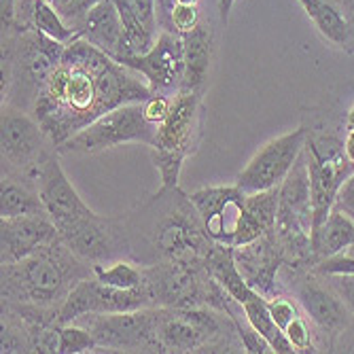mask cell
Wrapping results in <instances>:
<instances>
[{
    "mask_svg": "<svg viewBox=\"0 0 354 354\" xmlns=\"http://www.w3.org/2000/svg\"><path fill=\"white\" fill-rule=\"evenodd\" d=\"M119 64L145 77L153 93L174 95L183 87L185 75V47L183 39L174 32L162 30L155 45L142 55H127Z\"/></svg>",
    "mask_w": 354,
    "mask_h": 354,
    "instance_id": "obj_11",
    "label": "cell"
},
{
    "mask_svg": "<svg viewBox=\"0 0 354 354\" xmlns=\"http://www.w3.org/2000/svg\"><path fill=\"white\" fill-rule=\"evenodd\" d=\"M59 238L49 214L0 218V263H15Z\"/></svg>",
    "mask_w": 354,
    "mask_h": 354,
    "instance_id": "obj_16",
    "label": "cell"
},
{
    "mask_svg": "<svg viewBox=\"0 0 354 354\" xmlns=\"http://www.w3.org/2000/svg\"><path fill=\"white\" fill-rule=\"evenodd\" d=\"M187 155L180 151H168V149H151V162L162 178V189H174L178 187L180 170Z\"/></svg>",
    "mask_w": 354,
    "mask_h": 354,
    "instance_id": "obj_29",
    "label": "cell"
},
{
    "mask_svg": "<svg viewBox=\"0 0 354 354\" xmlns=\"http://www.w3.org/2000/svg\"><path fill=\"white\" fill-rule=\"evenodd\" d=\"M185 47V75L180 91H196L202 93L208 81L210 62L214 55V28L210 21L202 19L191 32L180 37Z\"/></svg>",
    "mask_w": 354,
    "mask_h": 354,
    "instance_id": "obj_18",
    "label": "cell"
},
{
    "mask_svg": "<svg viewBox=\"0 0 354 354\" xmlns=\"http://www.w3.org/2000/svg\"><path fill=\"white\" fill-rule=\"evenodd\" d=\"M350 248H354V218L333 206L327 221L316 232H312L314 257L316 261H320L337 252H348Z\"/></svg>",
    "mask_w": 354,
    "mask_h": 354,
    "instance_id": "obj_22",
    "label": "cell"
},
{
    "mask_svg": "<svg viewBox=\"0 0 354 354\" xmlns=\"http://www.w3.org/2000/svg\"><path fill=\"white\" fill-rule=\"evenodd\" d=\"M57 155L59 151L55 147L43 157L37 172V189L49 218L55 223V227H62V225H66L83 214H89L93 210L81 200L77 189L68 180L66 172L62 170Z\"/></svg>",
    "mask_w": 354,
    "mask_h": 354,
    "instance_id": "obj_13",
    "label": "cell"
},
{
    "mask_svg": "<svg viewBox=\"0 0 354 354\" xmlns=\"http://www.w3.org/2000/svg\"><path fill=\"white\" fill-rule=\"evenodd\" d=\"M268 308H270V314L274 318V323L278 325V329L284 333V329L293 323V320L299 316V310L295 306V301L286 299V297H270L268 299Z\"/></svg>",
    "mask_w": 354,
    "mask_h": 354,
    "instance_id": "obj_33",
    "label": "cell"
},
{
    "mask_svg": "<svg viewBox=\"0 0 354 354\" xmlns=\"http://www.w3.org/2000/svg\"><path fill=\"white\" fill-rule=\"evenodd\" d=\"M89 350H98V342L79 323H68L62 325V344H59V354H81Z\"/></svg>",
    "mask_w": 354,
    "mask_h": 354,
    "instance_id": "obj_30",
    "label": "cell"
},
{
    "mask_svg": "<svg viewBox=\"0 0 354 354\" xmlns=\"http://www.w3.org/2000/svg\"><path fill=\"white\" fill-rule=\"evenodd\" d=\"M57 232L79 259L87 261L91 268L130 257V236L123 216L89 212L62 225Z\"/></svg>",
    "mask_w": 354,
    "mask_h": 354,
    "instance_id": "obj_6",
    "label": "cell"
},
{
    "mask_svg": "<svg viewBox=\"0 0 354 354\" xmlns=\"http://www.w3.org/2000/svg\"><path fill=\"white\" fill-rule=\"evenodd\" d=\"M79 37L89 41L93 47L102 49L115 62L127 55L121 15L113 0H100V3L89 11L87 19L83 21L79 30Z\"/></svg>",
    "mask_w": 354,
    "mask_h": 354,
    "instance_id": "obj_17",
    "label": "cell"
},
{
    "mask_svg": "<svg viewBox=\"0 0 354 354\" xmlns=\"http://www.w3.org/2000/svg\"><path fill=\"white\" fill-rule=\"evenodd\" d=\"M157 314L159 308H140L132 312L85 314L75 323L89 329L98 348L127 352H157Z\"/></svg>",
    "mask_w": 354,
    "mask_h": 354,
    "instance_id": "obj_8",
    "label": "cell"
},
{
    "mask_svg": "<svg viewBox=\"0 0 354 354\" xmlns=\"http://www.w3.org/2000/svg\"><path fill=\"white\" fill-rule=\"evenodd\" d=\"M32 214H47L37 185L3 172V183H0V218Z\"/></svg>",
    "mask_w": 354,
    "mask_h": 354,
    "instance_id": "obj_23",
    "label": "cell"
},
{
    "mask_svg": "<svg viewBox=\"0 0 354 354\" xmlns=\"http://www.w3.org/2000/svg\"><path fill=\"white\" fill-rule=\"evenodd\" d=\"M278 200H280V185L266 189V191L246 193L244 216H242L234 246L248 244L257 238H261L263 234L274 232L276 214H278Z\"/></svg>",
    "mask_w": 354,
    "mask_h": 354,
    "instance_id": "obj_21",
    "label": "cell"
},
{
    "mask_svg": "<svg viewBox=\"0 0 354 354\" xmlns=\"http://www.w3.org/2000/svg\"><path fill=\"white\" fill-rule=\"evenodd\" d=\"M333 278H335L333 288L337 291V295L354 312V276H333Z\"/></svg>",
    "mask_w": 354,
    "mask_h": 354,
    "instance_id": "obj_37",
    "label": "cell"
},
{
    "mask_svg": "<svg viewBox=\"0 0 354 354\" xmlns=\"http://www.w3.org/2000/svg\"><path fill=\"white\" fill-rule=\"evenodd\" d=\"M151 295L147 291V286L136 288H117L102 284L100 280H95L93 276L81 280L71 295L66 297L59 306L57 323L68 325L75 323L85 314H111V312H132L140 308H151Z\"/></svg>",
    "mask_w": 354,
    "mask_h": 354,
    "instance_id": "obj_9",
    "label": "cell"
},
{
    "mask_svg": "<svg viewBox=\"0 0 354 354\" xmlns=\"http://www.w3.org/2000/svg\"><path fill=\"white\" fill-rule=\"evenodd\" d=\"M306 138L308 130L301 125L293 132L270 140L244 166V170L236 178V185L244 193H257L278 187L295 166L301 151L306 149Z\"/></svg>",
    "mask_w": 354,
    "mask_h": 354,
    "instance_id": "obj_10",
    "label": "cell"
},
{
    "mask_svg": "<svg viewBox=\"0 0 354 354\" xmlns=\"http://www.w3.org/2000/svg\"><path fill=\"white\" fill-rule=\"evenodd\" d=\"M206 268L208 272L214 276V280L227 291V295L238 301L240 306L252 295L257 293L254 288H250L246 284V280L242 278L236 261H234V246L230 244H214L212 250L206 257Z\"/></svg>",
    "mask_w": 354,
    "mask_h": 354,
    "instance_id": "obj_24",
    "label": "cell"
},
{
    "mask_svg": "<svg viewBox=\"0 0 354 354\" xmlns=\"http://www.w3.org/2000/svg\"><path fill=\"white\" fill-rule=\"evenodd\" d=\"M335 206L354 218V172H352V174L344 180V185L339 187Z\"/></svg>",
    "mask_w": 354,
    "mask_h": 354,
    "instance_id": "obj_35",
    "label": "cell"
},
{
    "mask_svg": "<svg viewBox=\"0 0 354 354\" xmlns=\"http://www.w3.org/2000/svg\"><path fill=\"white\" fill-rule=\"evenodd\" d=\"M93 278L102 284L117 286V288H136L145 282V270L136 261L130 259H117L111 263L93 266Z\"/></svg>",
    "mask_w": 354,
    "mask_h": 354,
    "instance_id": "obj_27",
    "label": "cell"
},
{
    "mask_svg": "<svg viewBox=\"0 0 354 354\" xmlns=\"http://www.w3.org/2000/svg\"><path fill=\"white\" fill-rule=\"evenodd\" d=\"M123 218L130 236V259L142 268L162 261L202 266L216 244L206 234L191 198L178 187L159 189Z\"/></svg>",
    "mask_w": 354,
    "mask_h": 354,
    "instance_id": "obj_2",
    "label": "cell"
},
{
    "mask_svg": "<svg viewBox=\"0 0 354 354\" xmlns=\"http://www.w3.org/2000/svg\"><path fill=\"white\" fill-rule=\"evenodd\" d=\"M0 24H3V35L5 32L15 30V26H17V0H0Z\"/></svg>",
    "mask_w": 354,
    "mask_h": 354,
    "instance_id": "obj_36",
    "label": "cell"
},
{
    "mask_svg": "<svg viewBox=\"0 0 354 354\" xmlns=\"http://www.w3.org/2000/svg\"><path fill=\"white\" fill-rule=\"evenodd\" d=\"M32 28H37L41 32H45L47 37L68 45L73 43L79 32L73 30L66 21L62 19V15L51 7L49 0H35V7H32V19H30Z\"/></svg>",
    "mask_w": 354,
    "mask_h": 354,
    "instance_id": "obj_28",
    "label": "cell"
},
{
    "mask_svg": "<svg viewBox=\"0 0 354 354\" xmlns=\"http://www.w3.org/2000/svg\"><path fill=\"white\" fill-rule=\"evenodd\" d=\"M0 136H3V172L37 185V172L43 157L55 149L41 123L24 111L3 104Z\"/></svg>",
    "mask_w": 354,
    "mask_h": 354,
    "instance_id": "obj_7",
    "label": "cell"
},
{
    "mask_svg": "<svg viewBox=\"0 0 354 354\" xmlns=\"http://www.w3.org/2000/svg\"><path fill=\"white\" fill-rule=\"evenodd\" d=\"M51 7L62 15L73 30H81L83 21L87 19L89 11L100 3V0H49Z\"/></svg>",
    "mask_w": 354,
    "mask_h": 354,
    "instance_id": "obj_31",
    "label": "cell"
},
{
    "mask_svg": "<svg viewBox=\"0 0 354 354\" xmlns=\"http://www.w3.org/2000/svg\"><path fill=\"white\" fill-rule=\"evenodd\" d=\"M89 276L93 268L79 259L59 236L26 259L3 266V301L59 308Z\"/></svg>",
    "mask_w": 354,
    "mask_h": 354,
    "instance_id": "obj_3",
    "label": "cell"
},
{
    "mask_svg": "<svg viewBox=\"0 0 354 354\" xmlns=\"http://www.w3.org/2000/svg\"><path fill=\"white\" fill-rule=\"evenodd\" d=\"M346 130H354V106L346 115Z\"/></svg>",
    "mask_w": 354,
    "mask_h": 354,
    "instance_id": "obj_40",
    "label": "cell"
},
{
    "mask_svg": "<svg viewBox=\"0 0 354 354\" xmlns=\"http://www.w3.org/2000/svg\"><path fill=\"white\" fill-rule=\"evenodd\" d=\"M242 312H244V318L248 320V325L254 331H259L270 342L274 352H278V354H291V352H295L291 342L286 339V335L274 323V318L270 314V308H268V297H263L261 293H252L242 304Z\"/></svg>",
    "mask_w": 354,
    "mask_h": 354,
    "instance_id": "obj_26",
    "label": "cell"
},
{
    "mask_svg": "<svg viewBox=\"0 0 354 354\" xmlns=\"http://www.w3.org/2000/svg\"><path fill=\"white\" fill-rule=\"evenodd\" d=\"M172 98H174V95H168V93H151L149 98L142 102L145 119H147L151 125H155V127H157L159 123H164V119H166L168 113H170Z\"/></svg>",
    "mask_w": 354,
    "mask_h": 354,
    "instance_id": "obj_32",
    "label": "cell"
},
{
    "mask_svg": "<svg viewBox=\"0 0 354 354\" xmlns=\"http://www.w3.org/2000/svg\"><path fill=\"white\" fill-rule=\"evenodd\" d=\"M297 299L304 306L308 318L312 323L329 335H337L348 325V306L344 299L329 291V288L320 286L314 280H308L299 286Z\"/></svg>",
    "mask_w": 354,
    "mask_h": 354,
    "instance_id": "obj_19",
    "label": "cell"
},
{
    "mask_svg": "<svg viewBox=\"0 0 354 354\" xmlns=\"http://www.w3.org/2000/svg\"><path fill=\"white\" fill-rule=\"evenodd\" d=\"M189 198L204 223L206 234L218 244L234 246L244 216L246 193L238 185H216L193 191Z\"/></svg>",
    "mask_w": 354,
    "mask_h": 354,
    "instance_id": "obj_12",
    "label": "cell"
},
{
    "mask_svg": "<svg viewBox=\"0 0 354 354\" xmlns=\"http://www.w3.org/2000/svg\"><path fill=\"white\" fill-rule=\"evenodd\" d=\"M337 3H342V5H344V3H352V0H337Z\"/></svg>",
    "mask_w": 354,
    "mask_h": 354,
    "instance_id": "obj_41",
    "label": "cell"
},
{
    "mask_svg": "<svg viewBox=\"0 0 354 354\" xmlns=\"http://www.w3.org/2000/svg\"><path fill=\"white\" fill-rule=\"evenodd\" d=\"M304 151L310 168L312 232H316L331 214L337 200V191L354 172V164L344 149V142L333 136H314L312 132H308Z\"/></svg>",
    "mask_w": 354,
    "mask_h": 354,
    "instance_id": "obj_4",
    "label": "cell"
},
{
    "mask_svg": "<svg viewBox=\"0 0 354 354\" xmlns=\"http://www.w3.org/2000/svg\"><path fill=\"white\" fill-rule=\"evenodd\" d=\"M202 93L178 91L164 123L157 125L155 145L151 149L180 151L187 157L196 153L202 138Z\"/></svg>",
    "mask_w": 354,
    "mask_h": 354,
    "instance_id": "obj_14",
    "label": "cell"
},
{
    "mask_svg": "<svg viewBox=\"0 0 354 354\" xmlns=\"http://www.w3.org/2000/svg\"><path fill=\"white\" fill-rule=\"evenodd\" d=\"M344 149H346L348 157L352 159V164H354V130H348V132H346V138H344Z\"/></svg>",
    "mask_w": 354,
    "mask_h": 354,
    "instance_id": "obj_39",
    "label": "cell"
},
{
    "mask_svg": "<svg viewBox=\"0 0 354 354\" xmlns=\"http://www.w3.org/2000/svg\"><path fill=\"white\" fill-rule=\"evenodd\" d=\"M157 127L145 119L142 102L121 104L106 115L91 121L81 132L71 136L66 142L57 147L59 155L64 153H100L106 149H115L125 142H142L153 147L155 145Z\"/></svg>",
    "mask_w": 354,
    "mask_h": 354,
    "instance_id": "obj_5",
    "label": "cell"
},
{
    "mask_svg": "<svg viewBox=\"0 0 354 354\" xmlns=\"http://www.w3.org/2000/svg\"><path fill=\"white\" fill-rule=\"evenodd\" d=\"M234 3H236V0H218V17H221L223 26H227V19H230Z\"/></svg>",
    "mask_w": 354,
    "mask_h": 354,
    "instance_id": "obj_38",
    "label": "cell"
},
{
    "mask_svg": "<svg viewBox=\"0 0 354 354\" xmlns=\"http://www.w3.org/2000/svg\"><path fill=\"white\" fill-rule=\"evenodd\" d=\"M151 93L136 71L77 37L64 49L62 62L39 85L32 117L59 147L109 111L145 102Z\"/></svg>",
    "mask_w": 354,
    "mask_h": 354,
    "instance_id": "obj_1",
    "label": "cell"
},
{
    "mask_svg": "<svg viewBox=\"0 0 354 354\" xmlns=\"http://www.w3.org/2000/svg\"><path fill=\"white\" fill-rule=\"evenodd\" d=\"M297 3L329 43L337 47H346L350 43L352 28L331 0H297Z\"/></svg>",
    "mask_w": 354,
    "mask_h": 354,
    "instance_id": "obj_25",
    "label": "cell"
},
{
    "mask_svg": "<svg viewBox=\"0 0 354 354\" xmlns=\"http://www.w3.org/2000/svg\"><path fill=\"white\" fill-rule=\"evenodd\" d=\"M234 261L250 288L263 297H274L276 274L284 263V252L274 232L263 234L248 244L234 246Z\"/></svg>",
    "mask_w": 354,
    "mask_h": 354,
    "instance_id": "obj_15",
    "label": "cell"
},
{
    "mask_svg": "<svg viewBox=\"0 0 354 354\" xmlns=\"http://www.w3.org/2000/svg\"><path fill=\"white\" fill-rule=\"evenodd\" d=\"M206 348H212L206 333L185 318L178 308H159L157 352H202Z\"/></svg>",
    "mask_w": 354,
    "mask_h": 354,
    "instance_id": "obj_20",
    "label": "cell"
},
{
    "mask_svg": "<svg viewBox=\"0 0 354 354\" xmlns=\"http://www.w3.org/2000/svg\"><path fill=\"white\" fill-rule=\"evenodd\" d=\"M286 339L291 342V346L295 348V352H316L314 344H312V335H310V327L304 320V316L299 314L291 325L284 329Z\"/></svg>",
    "mask_w": 354,
    "mask_h": 354,
    "instance_id": "obj_34",
    "label": "cell"
}]
</instances>
